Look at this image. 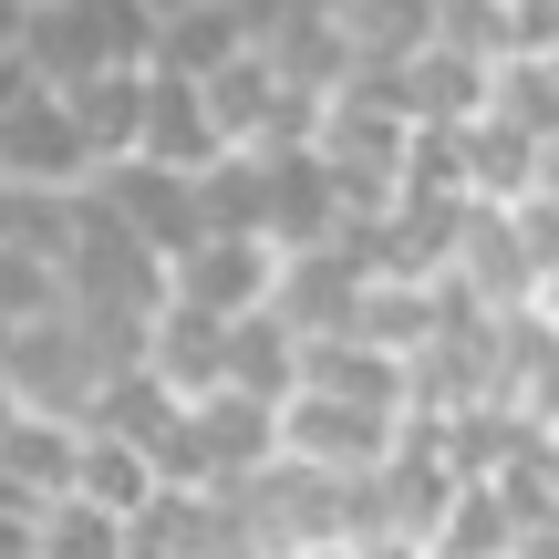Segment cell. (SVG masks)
Returning a JSON list of instances; mask_svg holds the SVG:
<instances>
[{
	"instance_id": "52a82bcc",
	"label": "cell",
	"mask_w": 559,
	"mask_h": 559,
	"mask_svg": "<svg viewBox=\"0 0 559 559\" xmlns=\"http://www.w3.org/2000/svg\"><path fill=\"white\" fill-rule=\"evenodd\" d=\"M32 559H124V519H104L83 498H52L32 519Z\"/></svg>"
},
{
	"instance_id": "6da1fadb",
	"label": "cell",
	"mask_w": 559,
	"mask_h": 559,
	"mask_svg": "<svg viewBox=\"0 0 559 559\" xmlns=\"http://www.w3.org/2000/svg\"><path fill=\"white\" fill-rule=\"evenodd\" d=\"M83 187H94V156H83L62 94L32 83V94L0 115V198H83Z\"/></svg>"
},
{
	"instance_id": "3957f363",
	"label": "cell",
	"mask_w": 559,
	"mask_h": 559,
	"mask_svg": "<svg viewBox=\"0 0 559 559\" xmlns=\"http://www.w3.org/2000/svg\"><path fill=\"white\" fill-rule=\"evenodd\" d=\"M62 115H73V135H83V156H94V177H104V166H124V156H135V124H145V62L62 83Z\"/></svg>"
},
{
	"instance_id": "277c9868",
	"label": "cell",
	"mask_w": 559,
	"mask_h": 559,
	"mask_svg": "<svg viewBox=\"0 0 559 559\" xmlns=\"http://www.w3.org/2000/svg\"><path fill=\"white\" fill-rule=\"evenodd\" d=\"M73 436H83V425H62V415H21V404H11V425H0V487H11L21 508L73 498Z\"/></svg>"
},
{
	"instance_id": "5b68a950",
	"label": "cell",
	"mask_w": 559,
	"mask_h": 559,
	"mask_svg": "<svg viewBox=\"0 0 559 559\" xmlns=\"http://www.w3.org/2000/svg\"><path fill=\"white\" fill-rule=\"evenodd\" d=\"M73 498L104 508V519H135V508L156 498L145 445H135V436H104V425H83V436H73Z\"/></svg>"
},
{
	"instance_id": "ba28073f",
	"label": "cell",
	"mask_w": 559,
	"mask_h": 559,
	"mask_svg": "<svg viewBox=\"0 0 559 559\" xmlns=\"http://www.w3.org/2000/svg\"><path fill=\"white\" fill-rule=\"evenodd\" d=\"M21 11H32V0H0V52H21Z\"/></svg>"
},
{
	"instance_id": "8992f818",
	"label": "cell",
	"mask_w": 559,
	"mask_h": 559,
	"mask_svg": "<svg viewBox=\"0 0 559 559\" xmlns=\"http://www.w3.org/2000/svg\"><path fill=\"white\" fill-rule=\"evenodd\" d=\"M300 383V332L280 311H249V321H228V394H260L280 404Z\"/></svg>"
},
{
	"instance_id": "7a4b0ae2",
	"label": "cell",
	"mask_w": 559,
	"mask_h": 559,
	"mask_svg": "<svg viewBox=\"0 0 559 559\" xmlns=\"http://www.w3.org/2000/svg\"><path fill=\"white\" fill-rule=\"evenodd\" d=\"M270 280H280L270 239H218V228H198V239L166 260V300L198 311V321H249V311H270Z\"/></svg>"
}]
</instances>
